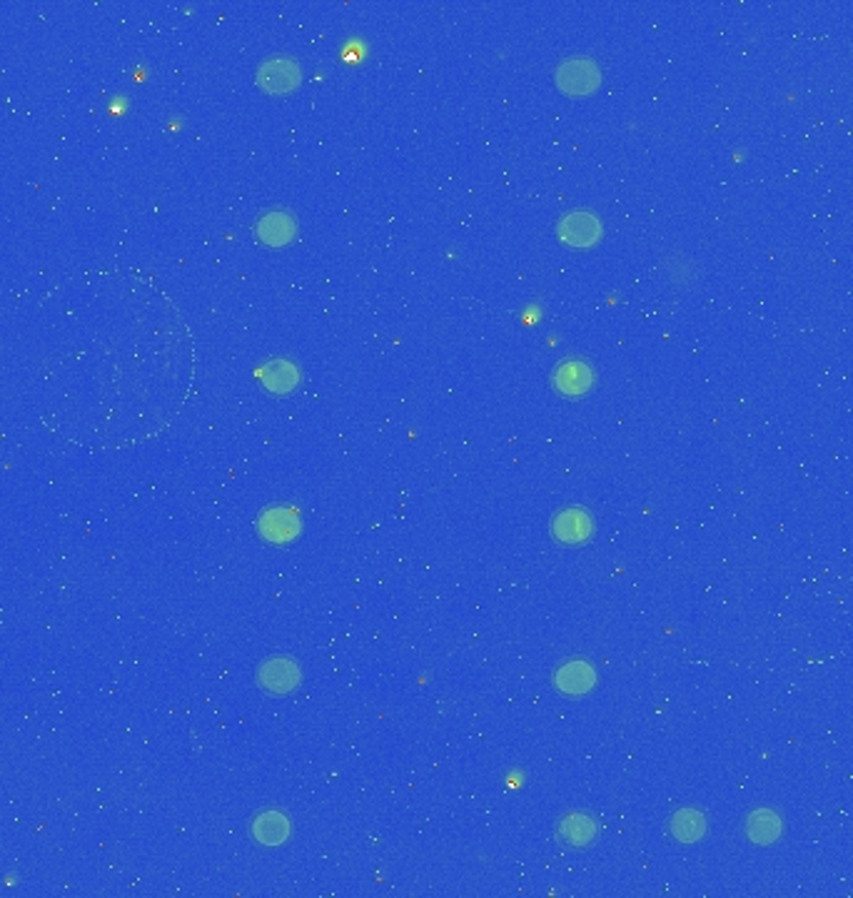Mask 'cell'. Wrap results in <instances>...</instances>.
I'll return each mask as SVG.
<instances>
[{"label":"cell","mask_w":853,"mask_h":898,"mask_svg":"<svg viewBox=\"0 0 853 898\" xmlns=\"http://www.w3.org/2000/svg\"><path fill=\"white\" fill-rule=\"evenodd\" d=\"M252 836L257 839V844L262 846H280L285 844L287 836H290V819L280 811H262L255 821H252Z\"/></svg>","instance_id":"obj_13"},{"label":"cell","mask_w":853,"mask_h":898,"mask_svg":"<svg viewBox=\"0 0 853 898\" xmlns=\"http://www.w3.org/2000/svg\"><path fill=\"white\" fill-rule=\"evenodd\" d=\"M302 80V68L292 55H272L257 68V85L270 95H285L297 90Z\"/></svg>","instance_id":"obj_2"},{"label":"cell","mask_w":853,"mask_h":898,"mask_svg":"<svg viewBox=\"0 0 853 898\" xmlns=\"http://www.w3.org/2000/svg\"><path fill=\"white\" fill-rule=\"evenodd\" d=\"M262 537L272 544H287L300 534V517L290 507H272L257 522Z\"/></svg>","instance_id":"obj_7"},{"label":"cell","mask_w":853,"mask_h":898,"mask_svg":"<svg viewBox=\"0 0 853 898\" xmlns=\"http://www.w3.org/2000/svg\"><path fill=\"white\" fill-rule=\"evenodd\" d=\"M744 829H746V836H749L754 844L769 846L781 836V819L776 811L756 809L746 816Z\"/></svg>","instance_id":"obj_14"},{"label":"cell","mask_w":853,"mask_h":898,"mask_svg":"<svg viewBox=\"0 0 853 898\" xmlns=\"http://www.w3.org/2000/svg\"><path fill=\"white\" fill-rule=\"evenodd\" d=\"M671 834L681 844H694L701 836L706 834V819L704 814H699L696 809H681L679 814L671 819Z\"/></svg>","instance_id":"obj_15"},{"label":"cell","mask_w":853,"mask_h":898,"mask_svg":"<svg viewBox=\"0 0 853 898\" xmlns=\"http://www.w3.org/2000/svg\"><path fill=\"white\" fill-rule=\"evenodd\" d=\"M597 834H599V829H597V824H594L592 816L579 814V811L577 814L564 816V819L559 821V829H557L559 841L567 846H572V849H587V846H592L594 841H597Z\"/></svg>","instance_id":"obj_11"},{"label":"cell","mask_w":853,"mask_h":898,"mask_svg":"<svg viewBox=\"0 0 853 898\" xmlns=\"http://www.w3.org/2000/svg\"><path fill=\"white\" fill-rule=\"evenodd\" d=\"M255 232L265 245L270 247H285L287 242H292L297 232V220L295 215L287 213V210H267L257 218Z\"/></svg>","instance_id":"obj_8"},{"label":"cell","mask_w":853,"mask_h":898,"mask_svg":"<svg viewBox=\"0 0 853 898\" xmlns=\"http://www.w3.org/2000/svg\"><path fill=\"white\" fill-rule=\"evenodd\" d=\"M302 672H300V664L295 659H287V657H275V659H267L260 669H257V681L265 691L270 694H290L300 686Z\"/></svg>","instance_id":"obj_5"},{"label":"cell","mask_w":853,"mask_h":898,"mask_svg":"<svg viewBox=\"0 0 853 898\" xmlns=\"http://www.w3.org/2000/svg\"><path fill=\"white\" fill-rule=\"evenodd\" d=\"M557 232L559 240L569 247H592L602 237V220L592 210H574L559 220Z\"/></svg>","instance_id":"obj_4"},{"label":"cell","mask_w":853,"mask_h":898,"mask_svg":"<svg viewBox=\"0 0 853 898\" xmlns=\"http://www.w3.org/2000/svg\"><path fill=\"white\" fill-rule=\"evenodd\" d=\"M552 534L562 544H584L594 534V517L582 507L562 509L552 519Z\"/></svg>","instance_id":"obj_6"},{"label":"cell","mask_w":853,"mask_h":898,"mask_svg":"<svg viewBox=\"0 0 853 898\" xmlns=\"http://www.w3.org/2000/svg\"><path fill=\"white\" fill-rule=\"evenodd\" d=\"M557 85L567 95H589L602 85V70L592 58H569L557 68Z\"/></svg>","instance_id":"obj_3"},{"label":"cell","mask_w":853,"mask_h":898,"mask_svg":"<svg viewBox=\"0 0 853 898\" xmlns=\"http://www.w3.org/2000/svg\"><path fill=\"white\" fill-rule=\"evenodd\" d=\"M110 285L108 307L78 315L85 340L60 365L48 367V395H68L48 427L88 449H115L163 432L190 395V327L160 290L140 282Z\"/></svg>","instance_id":"obj_1"},{"label":"cell","mask_w":853,"mask_h":898,"mask_svg":"<svg viewBox=\"0 0 853 898\" xmlns=\"http://www.w3.org/2000/svg\"><path fill=\"white\" fill-rule=\"evenodd\" d=\"M554 686L567 696H584L597 686V672H594L592 664L574 659V662H567L557 669Z\"/></svg>","instance_id":"obj_9"},{"label":"cell","mask_w":853,"mask_h":898,"mask_svg":"<svg viewBox=\"0 0 853 898\" xmlns=\"http://www.w3.org/2000/svg\"><path fill=\"white\" fill-rule=\"evenodd\" d=\"M594 370L582 360H567L554 370V387L559 395L579 397L592 390Z\"/></svg>","instance_id":"obj_10"},{"label":"cell","mask_w":853,"mask_h":898,"mask_svg":"<svg viewBox=\"0 0 853 898\" xmlns=\"http://www.w3.org/2000/svg\"><path fill=\"white\" fill-rule=\"evenodd\" d=\"M260 377L265 390L275 392V395H287L300 385V370H297L295 362L285 360V357H275V360L267 362L260 370Z\"/></svg>","instance_id":"obj_12"}]
</instances>
